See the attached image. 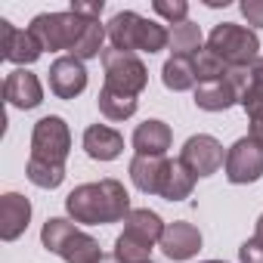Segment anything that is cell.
I'll return each instance as SVG.
<instances>
[{
    "label": "cell",
    "instance_id": "cell-5",
    "mask_svg": "<svg viewBox=\"0 0 263 263\" xmlns=\"http://www.w3.org/2000/svg\"><path fill=\"white\" fill-rule=\"evenodd\" d=\"M84 28H87V19L74 16L71 10H65V13H41V16H34L31 25H28V31H31V34L41 41V47L50 50V53L74 50L78 41H81V34H84Z\"/></svg>",
    "mask_w": 263,
    "mask_h": 263
},
{
    "label": "cell",
    "instance_id": "cell-10",
    "mask_svg": "<svg viewBox=\"0 0 263 263\" xmlns=\"http://www.w3.org/2000/svg\"><path fill=\"white\" fill-rule=\"evenodd\" d=\"M41 53H44V47H41V41L28 28L22 31V28L10 25L7 19H0V56H4L7 62L25 68V65L37 62Z\"/></svg>",
    "mask_w": 263,
    "mask_h": 263
},
{
    "label": "cell",
    "instance_id": "cell-4",
    "mask_svg": "<svg viewBox=\"0 0 263 263\" xmlns=\"http://www.w3.org/2000/svg\"><path fill=\"white\" fill-rule=\"evenodd\" d=\"M208 50H214L229 68H251L260 59V41L251 28L235 22H220L208 34Z\"/></svg>",
    "mask_w": 263,
    "mask_h": 263
},
{
    "label": "cell",
    "instance_id": "cell-19",
    "mask_svg": "<svg viewBox=\"0 0 263 263\" xmlns=\"http://www.w3.org/2000/svg\"><path fill=\"white\" fill-rule=\"evenodd\" d=\"M171 56H186V59H195L201 50H204V37H201V28L195 22H180L171 28V44H167Z\"/></svg>",
    "mask_w": 263,
    "mask_h": 263
},
{
    "label": "cell",
    "instance_id": "cell-18",
    "mask_svg": "<svg viewBox=\"0 0 263 263\" xmlns=\"http://www.w3.org/2000/svg\"><path fill=\"white\" fill-rule=\"evenodd\" d=\"M164 229H167V223H164L155 211H149V208H134V211L127 214V220H124V232H127L130 238L149 245V248L161 245Z\"/></svg>",
    "mask_w": 263,
    "mask_h": 263
},
{
    "label": "cell",
    "instance_id": "cell-8",
    "mask_svg": "<svg viewBox=\"0 0 263 263\" xmlns=\"http://www.w3.org/2000/svg\"><path fill=\"white\" fill-rule=\"evenodd\" d=\"M180 164L195 177H211L217 174L223 164H226V152H223V143L211 134H198V137H189L180 149Z\"/></svg>",
    "mask_w": 263,
    "mask_h": 263
},
{
    "label": "cell",
    "instance_id": "cell-20",
    "mask_svg": "<svg viewBox=\"0 0 263 263\" xmlns=\"http://www.w3.org/2000/svg\"><path fill=\"white\" fill-rule=\"evenodd\" d=\"M161 81H164V87L174 90V93L192 90V87L198 84V78H195V62L186 59V56H171V59L164 62V68H161Z\"/></svg>",
    "mask_w": 263,
    "mask_h": 263
},
{
    "label": "cell",
    "instance_id": "cell-23",
    "mask_svg": "<svg viewBox=\"0 0 263 263\" xmlns=\"http://www.w3.org/2000/svg\"><path fill=\"white\" fill-rule=\"evenodd\" d=\"M105 37H108V34H105V25H102V22H87V28H84V34H81L78 47L71 50V56H74V59H81V62L102 56V53H105V50H102Z\"/></svg>",
    "mask_w": 263,
    "mask_h": 263
},
{
    "label": "cell",
    "instance_id": "cell-21",
    "mask_svg": "<svg viewBox=\"0 0 263 263\" xmlns=\"http://www.w3.org/2000/svg\"><path fill=\"white\" fill-rule=\"evenodd\" d=\"M192 189H195V177L180 164V158L171 161L167 177H164V186H161V198L164 201H186L192 195Z\"/></svg>",
    "mask_w": 263,
    "mask_h": 263
},
{
    "label": "cell",
    "instance_id": "cell-32",
    "mask_svg": "<svg viewBox=\"0 0 263 263\" xmlns=\"http://www.w3.org/2000/svg\"><path fill=\"white\" fill-rule=\"evenodd\" d=\"M254 235H257V238H263V214L257 217V229H254Z\"/></svg>",
    "mask_w": 263,
    "mask_h": 263
},
{
    "label": "cell",
    "instance_id": "cell-35",
    "mask_svg": "<svg viewBox=\"0 0 263 263\" xmlns=\"http://www.w3.org/2000/svg\"><path fill=\"white\" fill-rule=\"evenodd\" d=\"M149 263H152V260H149Z\"/></svg>",
    "mask_w": 263,
    "mask_h": 263
},
{
    "label": "cell",
    "instance_id": "cell-26",
    "mask_svg": "<svg viewBox=\"0 0 263 263\" xmlns=\"http://www.w3.org/2000/svg\"><path fill=\"white\" fill-rule=\"evenodd\" d=\"M115 260L118 263H149L152 260V248L137 241V238H130L127 232H121L118 241H115Z\"/></svg>",
    "mask_w": 263,
    "mask_h": 263
},
{
    "label": "cell",
    "instance_id": "cell-3",
    "mask_svg": "<svg viewBox=\"0 0 263 263\" xmlns=\"http://www.w3.org/2000/svg\"><path fill=\"white\" fill-rule=\"evenodd\" d=\"M41 245L50 254H59L65 263H99L102 260L99 241L65 217H50L41 226Z\"/></svg>",
    "mask_w": 263,
    "mask_h": 263
},
{
    "label": "cell",
    "instance_id": "cell-25",
    "mask_svg": "<svg viewBox=\"0 0 263 263\" xmlns=\"http://www.w3.org/2000/svg\"><path fill=\"white\" fill-rule=\"evenodd\" d=\"M195 62V78H198V84H211V81H223L226 74H229V65L214 53V50H208V44H204V50L192 59Z\"/></svg>",
    "mask_w": 263,
    "mask_h": 263
},
{
    "label": "cell",
    "instance_id": "cell-30",
    "mask_svg": "<svg viewBox=\"0 0 263 263\" xmlns=\"http://www.w3.org/2000/svg\"><path fill=\"white\" fill-rule=\"evenodd\" d=\"M241 16L251 28H263V0H241Z\"/></svg>",
    "mask_w": 263,
    "mask_h": 263
},
{
    "label": "cell",
    "instance_id": "cell-12",
    "mask_svg": "<svg viewBox=\"0 0 263 263\" xmlns=\"http://www.w3.org/2000/svg\"><path fill=\"white\" fill-rule=\"evenodd\" d=\"M4 96L13 108H22V111H31L44 102V87H41V78L28 68H16L7 74L4 81Z\"/></svg>",
    "mask_w": 263,
    "mask_h": 263
},
{
    "label": "cell",
    "instance_id": "cell-34",
    "mask_svg": "<svg viewBox=\"0 0 263 263\" xmlns=\"http://www.w3.org/2000/svg\"><path fill=\"white\" fill-rule=\"evenodd\" d=\"M201 263H223V260H201Z\"/></svg>",
    "mask_w": 263,
    "mask_h": 263
},
{
    "label": "cell",
    "instance_id": "cell-24",
    "mask_svg": "<svg viewBox=\"0 0 263 263\" xmlns=\"http://www.w3.org/2000/svg\"><path fill=\"white\" fill-rule=\"evenodd\" d=\"M25 177H28L37 189H59L62 180H65V167H59V164H47V161H37V158H28Z\"/></svg>",
    "mask_w": 263,
    "mask_h": 263
},
{
    "label": "cell",
    "instance_id": "cell-28",
    "mask_svg": "<svg viewBox=\"0 0 263 263\" xmlns=\"http://www.w3.org/2000/svg\"><path fill=\"white\" fill-rule=\"evenodd\" d=\"M238 260H241V263H263V238L251 235L248 241H241V248H238Z\"/></svg>",
    "mask_w": 263,
    "mask_h": 263
},
{
    "label": "cell",
    "instance_id": "cell-33",
    "mask_svg": "<svg viewBox=\"0 0 263 263\" xmlns=\"http://www.w3.org/2000/svg\"><path fill=\"white\" fill-rule=\"evenodd\" d=\"M99 263H118V260H115V257H102Z\"/></svg>",
    "mask_w": 263,
    "mask_h": 263
},
{
    "label": "cell",
    "instance_id": "cell-27",
    "mask_svg": "<svg viewBox=\"0 0 263 263\" xmlns=\"http://www.w3.org/2000/svg\"><path fill=\"white\" fill-rule=\"evenodd\" d=\"M152 10H155L164 22H171V25L189 22V4H186V0H155Z\"/></svg>",
    "mask_w": 263,
    "mask_h": 263
},
{
    "label": "cell",
    "instance_id": "cell-6",
    "mask_svg": "<svg viewBox=\"0 0 263 263\" xmlns=\"http://www.w3.org/2000/svg\"><path fill=\"white\" fill-rule=\"evenodd\" d=\"M102 68H105V87L124 96H140L149 84V68L137 53H124L111 47L102 53Z\"/></svg>",
    "mask_w": 263,
    "mask_h": 263
},
{
    "label": "cell",
    "instance_id": "cell-16",
    "mask_svg": "<svg viewBox=\"0 0 263 263\" xmlns=\"http://www.w3.org/2000/svg\"><path fill=\"white\" fill-rule=\"evenodd\" d=\"M171 158H152V155H134L130 161V180L143 195H161L164 177H167Z\"/></svg>",
    "mask_w": 263,
    "mask_h": 263
},
{
    "label": "cell",
    "instance_id": "cell-7",
    "mask_svg": "<svg viewBox=\"0 0 263 263\" xmlns=\"http://www.w3.org/2000/svg\"><path fill=\"white\" fill-rule=\"evenodd\" d=\"M71 152V130L59 115H47L31 130V158L65 167V158Z\"/></svg>",
    "mask_w": 263,
    "mask_h": 263
},
{
    "label": "cell",
    "instance_id": "cell-13",
    "mask_svg": "<svg viewBox=\"0 0 263 263\" xmlns=\"http://www.w3.org/2000/svg\"><path fill=\"white\" fill-rule=\"evenodd\" d=\"M161 251L171 260H192L201 251V232H198V226L186 223V220L167 223L164 238H161Z\"/></svg>",
    "mask_w": 263,
    "mask_h": 263
},
{
    "label": "cell",
    "instance_id": "cell-11",
    "mask_svg": "<svg viewBox=\"0 0 263 263\" xmlns=\"http://www.w3.org/2000/svg\"><path fill=\"white\" fill-rule=\"evenodd\" d=\"M47 81H50V93L56 99H74L87 90V68L74 56H59L50 65Z\"/></svg>",
    "mask_w": 263,
    "mask_h": 263
},
{
    "label": "cell",
    "instance_id": "cell-1",
    "mask_svg": "<svg viewBox=\"0 0 263 263\" xmlns=\"http://www.w3.org/2000/svg\"><path fill=\"white\" fill-rule=\"evenodd\" d=\"M65 211L74 223L84 226H99V223H121L127 220L130 208V195L124 189V183L105 177L99 183H84L74 186L65 198Z\"/></svg>",
    "mask_w": 263,
    "mask_h": 263
},
{
    "label": "cell",
    "instance_id": "cell-22",
    "mask_svg": "<svg viewBox=\"0 0 263 263\" xmlns=\"http://www.w3.org/2000/svg\"><path fill=\"white\" fill-rule=\"evenodd\" d=\"M96 102H99V111H102L108 121H127V118L137 115V96H124V93H115V90H108V87L99 90Z\"/></svg>",
    "mask_w": 263,
    "mask_h": 263
},
{
    "label": "cell",
    "instance_id": "cell-2",
    "mask_svg": "<svg viewBox=\"0 0 263 263\" xmlns=\"http://www.w3.org/2000/svg\"><path fill=\"white\" fill-rule=\"evenodd\" d=\"M105 34L111 41L115 50H124V53H161L167 50L171 44V28L155 22V19H143L140 13L134 10H124V13H115L105 25Z\"/></svg>",
    "mask_w": 263,
    "mask_h": 263
},
{
    "label": "cell",
    "instance_id": "cell-9",
    "mask_svg": "<svg viewBox=\"0 0 263 263\" xmlns=\"http://www.w3.org/2000/svg\"><path fill=\"white\" fill-rule=\"evenodd\" d=\"M223 167H226V180L235 183V186L257 183L263 177V146L251 137L235 140L226 149V164Z\"/></svg>",
    "mask_w": 263,
    "mask_h": 263
},
{
    "label": "cell",
    "instance_id": "cell-15",
    "mask_svg": "<svg viewBox=\"0 0 263 263\" xmlns=\"http://www.w3.org/2000/svg\"><path fill=\"white\" fill-rule=\"evenodd\" d=\"M130 143H134V152L137 155L164 158L167 149H171V143H174V130H171V124H164L158 118H149V121H143L134 130V140H130Z\"/></svg>",
    "mask_w": 263,
    "mask_h": 263
},
{
    "label": "cell",
    "instance_id": "cell-14",
    "mask_svg": "<svg viewBox=\"0 0 263 263\" xmlns=\"http://www.w3.org/2000/svg\"><path fill=\"white\" fill-rule=\"evenodd\" d=\"M31 223V201L19 192L0 195V238L16 241Z\"/></svg>",
    "mask_w": 263,
    "mask_h": 263
},
{
    "label": "cell",
    "instance_id": "cell-29",
    "mask_svg": "<svg viewBox=\"0 0 263 263\" xmlns=\"http://www.w3.org/2000/svg\"><path fill=\"white\" fill-rule=\"evenodd\" d=\"M102 7H105L102 0H90V4H84V0H71V13L81 16V19H87V22H99Z\"/></svg>",
    "mask_w": 263,
    "mask_h": 263
},
{
    "label": "cell",
    "instance_id": "cell-17",
    "mask_svg": "<svg viewBox=\"0 0 263 263\" xmlns=\"http://www.w3.org/2000/svg\"><path fill=\"white\" fill-rule=\"evenodd\" d=\"M84 152L93 161H115L124 152V137L118 134L115 127L105 124H90L84 130Z\"/></svg>",
    "mask_w": 263,
    "mask_h": 263
},
{
    "label": "cell",
    "instance_id": "cell-31",
    "mask_svg": "<svg viewBox=\"0 0 263 263\" xmlns=\"http://www.w3.org/2000/svg\"><path fill=\"white\" fill-rule=\"evenodd\" d=\"M248 121H251V134H248V137H251V140H257V143L263 146V111H260V115H254V118H248Z\"/></svg>",
    "mask_w": 263,
    "mask_h": 263
}]
</instances>
